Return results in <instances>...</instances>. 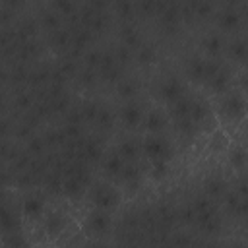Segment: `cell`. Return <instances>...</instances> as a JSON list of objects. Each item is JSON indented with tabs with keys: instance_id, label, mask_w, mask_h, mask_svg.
<instances>
[{
	"instance_id": "9a60e30c",
	"label": "cell",
	"mask_w": 248,
	"mask_h": 248,
	"mask_svg": "<svg viewBox=\"0 0 248 248\" xmlns=\"http://www.w3.org/2000/svg\"><path fill=\"white\" fill-rule=\"evenodd\" d=\"M229 161H231L232 169L242 170L244 165H246V151H244V147H232L231 155H229Z\"/></svg>"
},
{
	"instance_id": "30bf717a",
	"label": "cell",
	"mask_w": 248,
	"mask_h": 248,
	"mask_svg": "<svg viewBox=\"0 0 248 248\" xmlns=\"http://www.w3.org/2000/svg\"><path fill=\"white\" fill-rule=\"evenodd\" d=\"M207 83H209V87H211L215 93H225V91L229 89V85H231V79H229V74L219 68V70L207 79Z\"/></svg>"
},
{
	"instance_id": "603a6c76",
	"label": "cell",
	"mask_w": 248,
	"mask_h": 248,
	"mask_svg": "<svg viewBox=\"0 0 248 248\" xmlns=\"http://www.w3.org/2000/svg\"><path fill=\"white\" fill-rule=\"evenodd\" d=\"M207 192H209L211 196H215V194L219 196V194L223 192V182H221V180H213V182H209V184H207Z\"/></svg>"
},
{
	"instance_id": "2e32d148",
	"label": "cell",
	"mask_w": 248,
	"mask_h": 248,
	"mask_svg": "<svg viewBox=\"0 0 248 248\" xmlns=\"http://www.w3.org/2000/svg\"><path fill=\"white\" fill-rule=\"evenodd\" d=\"M225 147H229V138H227L221 130H215V132H213V140H211V143H209V149H211V151H221V149H225Z\"/></svg>"
},
{
	"instance_id": "3957f363",
	"label": "cell",
	"mask_w": 248,
	"mask_h": 248,
	"mask_svg": "<svg viewBox=\"0 0 248 248\" xmlns=\"http://www.w3.org/2000/svg\"><path fill=\"white\" fill-rule=\"evenodd\" d=\"M221 110L223 114L232 120V122H238L244 118L246 114V101H244V95L242 93H229L223 103H221Z\"/></svg>"
},
{
	"instance_id": "7c38bea8",
	"label": "cell",
	"mask_w": 248,
	"mask_h": 248,
	"mask_svg": "<svg viewBox=\"0 0 248 248\" xmlns=\"http://www.w3.org/2000/svg\"><path fill=\"white\" fill-rule=\"evenodd\" d=\"M238 23H240V14H238L234 8H231V10H227L225 14L219 16V25H221V29H225V31L236 29Z\"/></svg>"
},
{
	"instance_id": "7a4b0ae2",
	"label": "cell",
	"mask_w": 248,
	"mask_h": 248,
	"mask_svg": "<svg viewBox=\"0 0 248 248\" xmlns=\"http://www.w3.org/2000/svg\"><path fill=\"white\" fill-rule=\"evenodd\" d=\"M89 198L97 209H105V211H110L120 203V192L108 182H97L95 186H91Z\"/></svg>"
},
{
	"instance_id": "ba28073f",
	"label": "cell",
	"mask_w": 248,
	"mask_h": 248,
	"mask_svg": "<svg viewBox=\"0 0 248 248\" xmlns=\"http://www.w3.org/2000/svg\"><path fill=\"white\" fill-rule=\"evenodd\" d=\"M45 209H46L45 202H43L41 198H37V196L27 198V200L23 202V205H21L23 217H29V219H39V217H43V215H45Z\"/></svg>"
},
{
	"instance_id": "d6986e66",
	"label": "cell",
	"mask_w": 248,
	"mask_h": 248,
	"mask_svg": "<svg viewBox=\"0 0 248 248\" xmlns=\"http://www.w3.org/2000/svg\"><path fill=\"white\" fill-rule=\"evenodd\" d=\"M231 54H232V58H236V60H244L246 58V43L244 41H236V43H232L231 45Z\"/></svg>"
},
{
	"instance_id": "4fadbf2b",
	"label": "cell",
	"mask_w": 248,
	"mask_h": 248,
	"mask_svg": "<svg viewBox=\"0 0 248 248\" xmlns=\"http://www.w3.org/2000/svg\"><path fill=\"white\" fill-rule=\"evenodd\" d=\"M116 153H118L126 163H132V161H136V159L140 157V145H138L136 141H122Z\"/></svg>"
},
{
	"instance_id": "5bb4252c",
	"label": "cell",
	"mask_w": 248,
	"mask_h": 248,
	"mask_svg": "<svg viewBox=\"0 0 248 248\" xmlns=\"http://www.w3.org/2000/svg\"><path fill=\"white\" fill-rule=\"evenodd\" d=\"M45 227H46V232H50V234H60L62 229H64V219H62V215H60V213H50V215H46Z\"/></svg>"
},
{
	"instance_id": "5b68a950",
	"label": "cell",
	"mask_w": 248,
	"mask_h": 248,
	"mask_svg": "<svg viewBox=\"0 0 248 248\" xmlns=\"http://www.w3.org/2000/svg\"><path fill=\"white\" fill-rule=\"evenodd\" d=\"M159 93H161L163 101L170 105V103L178 101L180 97H184V85H182L180 79H176V78H169V79H165V81L161 83Z\"/></svg>"
},
{
	"instance_id": "44dd1931",
	"label": "cell",
	"mask_w": 248,
	"mask_h": 248,
	"mask_svg": "<svg viewBox=\"0 0 248 248\" xmlns=\"http://www.w3.org/2000/svg\"><path fill=\"white\" fill-rule=\"evenodd\" d=\"M118 91H120V97H124V99H130V97H134V95H136V87H134L132 83H128V81L120 83Z\"/></svg>"
},
{
	"instance_id": "52a82bcc",
	"label": "cell",
	"mask_w": 248,
	"mask_h": 248,
	"mask_svg": "<svg viewBox=\"0 0 248 248\" xmlns=\"http://www.w3.org/2000/svg\"><path fill=\"white\" fill-rule=\"evenodd\" d=\"M120 116H122L124 126L130 128V130L138 128V126L143 122V112H141V107H138V105H126V107L122 108Z\"/></svg>"
},
{
	"instance_id": "cb8c5ba5",
	"label": "cell",
	"mask_w": 248,
	"mask_h": 248,
	"mask_svg": "<svg viewBox=\"0 0 248 248\" xmlns=\"http://www.w3.org/2000/svg\"><path fill=\"white\" fill-rule=\"evenodd\" d=\"M140 58H141L143 62H147V60L151 58V50H149V48H141V50H140Z\"/></svg>"
},
{
	"instance_id": "ffe728a7",
	"label": "cell",
	"mask_w": 248,
	"mask_h": 248,
	"mask_svg": "<svg viewBox=\"0 0 248 248\" xmlns=\"http://www.w3.org/2000/svg\"><path fill=\"white\" fill-rule=\"evenodd\" d=\"M54 4H56V10H58L62 16H66V14H72V10H74V4H72V0H54Z\"/></svg>"
},
{
	"instance_id": "d4e9b609",
	"label": "cell",
	"mask_w": 248,
	"mask_h": 248,
	"mask_svg": "<svg viewBox=\"0 0 248 248\" xmlns=\"http://www.w3.org/2000/svg\"><path fill=\"white\" fill-rule=\"evenodd\" d=\"M46 25H56V14H48V17H45Z\"/></svg>"
},
{
	"instance_id": "ac0fdd59",
	"label": "cell",
	"mask_w": 248,
	"mask_h": 248,
	"mask_svg": "<svg viewBox=\"0 0 248 248\" xmlns=\"http://www.w3.org/2000/svg\"><path fill=\"white\" fill-rule=\"evenodd\" d=\"M203 45H205V52L211 54V56L219 54V50H221V46H223V43H221V39H219L217 35H211Z\"/></svg>"
},
{
	"instance_id": "8fae6325",
	"label": "cell",
	"mask_w": 248,
	"mask_h": 248,
	"mask_svg": "<svg viewBox=\"0 0 248 248\" xmlns=\"http://www.w3.org/2000/svg\"><path fill=\"white\" fill-rule=\"evenodd\" d=\"M124 163H126V161H124V159H122L118 153H112V155H108V157H107V161H105L103 169H105L107 176L114 178V176H118V174H120V170H122Z\"/></svg>"
},
{
	"instance_id": "e0dca14e",
	"label": "cell",
	"mask_w": 248,
	"mask_h": 248,
	"mask_svg": "<svg viewBox=\"0 0 248 248\" xmlns=\"http://www.w3.org/2000/svg\"><path fill=\"white\" fill-rule=\"evenodd\" d=\"M169 172V161H151V178L159 180L167 176Z\"/></svg>"
},
{
	"instance_id": "4316f807",
	"label": "cell",
	"mask_w": 248,
	"mask_h": 248,
	"mask_svg": "<svg viewBox=\"0 0 248 248\" xmlns=\"http://www.w3.org/2000/svg\"><path fill=\"white\" fill-rule=\"evenodd\" d=\"M4 2H14V0H4Z\"/></svg>"
},
{
	"instance_id": "8992f818",
	"label": "cell",
	"mask_w": 248,
	"mask_h": 248,
	"mask_svg": "<svg viewBox=\"0 0 248 248\" xmlns=\"http://www.w3.org/2000/svg\"><path fill=\"white\" fill-rule=\"evenodd\" d=\"M17 229H19V219L16 217V213L8 205L0 203V231L4 234H16Z\"/></svg>"
},
{
	"instance_id": "277c9868",
	"label": "cell",
	"mask_w": 248,
	"mask_h": 248,
	"mask_svg": "<svg viewBox=\"0 0 248 248\" xmlns=\"http://www.w3.org/2000/svg\"><path fill=\"white\" fill-rule=\"evenodd\" d=\"M85 227H87V231L93 232V234H103V232H107L108 227H110L108 211L95 207V211H91V213L85 217Z\"/></svg>"
},
{
	"instance_id": "9c48e42d",
	"label": "cell",
	"mask_w": 248,
	"mask_h": 248,
	"mask_svg": "<svg viewBox=\"0 0 248 248\" xmlns=\"http://www.w3.org/2000/svg\"><path fill=\"white\" fill-rule=\"evenodd\" d=\"M143 124H145L147 134H161L165 130V126H167V120H165V116L159 110H151L143 118Z\"/></svg>"
},
{
	"instance_id": "484cf974",
	"label": "cell",
	"mask_w": 248,
	"mask_h": 248,
	"mask_svg": "<svg viewBox=\"0 0 248 248\" xmlns=\"http://www.w3.org/2000/svg\"><path fill=\"white\" fill-rule=\"evenodd\" d=\"M2 182H4V174H2V170H0V186H2Z\"/></svg>"
},
{
	"instance_id": "6da1fadb",
	"label": "cell",
	"mask_w": 248,
	"mask_h": 248,
	"mask_svg": "<svg viewBox=\"0 0 248 248\" xmlns=\"http://www.w3.org/2000/svg\"><path fill=\"white\" fill-rule=\"evenodd\" d=\"M140 153L149 163L151 161H169L172 157V147L161 134H147L140 143Z\"/></svg>"
},
{
	"instance_id": "7402d4cb",
	"label": "cell",
	"mask_w": 248,
	"mask_h": 248,
	"mask_svg": "<svg viewBox=\"0 0 248 248\" xmlns=\"http://www.w3.org/2000/svg\"><path fill=\"white\" fill-rule=\"evenodd\" d=\"M83 153H85L89 159H99V157H101V149H99L95 143H87Z\"/></svg>"
}]
</instances>
